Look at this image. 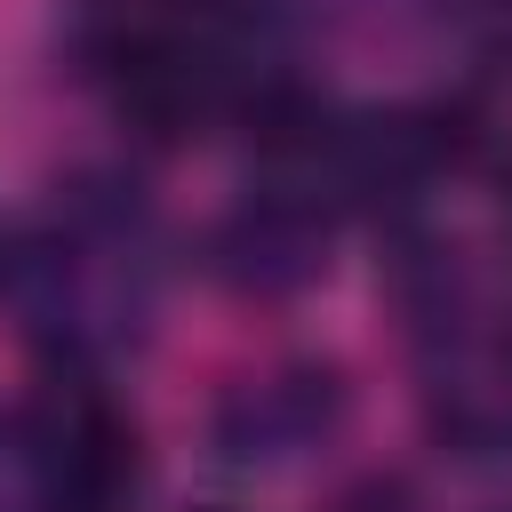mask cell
I'll list each match as a JSON object with an SVG mask.
<instances>
[{"instance_id":"obj_1","label":"cell","mask_w":512,"mask_h":512,"mask_svg":"<svg viewBox=\"0 0 512 512\" xmlns=\"http://www.w3.org/2000/svg\"><path fill=\"white\" fill-rule=\"evenodd\" d=\"M16 304L56 352H96L136 336L152 304V232L136 208L72 192L16 248Z\"/></svg>"},{"instance_id":"obj_2","label":"cell","mask_w":512,"mask_h":512,"mask_svg":"<svg viewBox=\"0 0 512 512\" xmlns=\"http://www.w3.org/2000/svg\"><path fill=\"white\" fill-rule=\"evenodd\" d=\"M216 264L240 280V288H304L320 264H328V208L288 192V184H264L216 240Z\"/></svg>"},{"instance_id":"obj_3","label":"cell","mask_w":512,"mask_h":512,"mask_svg":"<svg viewBox=\"0 0 512 512\" xmlns=\"http://www.w3.org/2000/svg\"><path fill=\"white\" fill-rule=\"evenodd\" d=\"M336 376H312V368H288V376H264L248 392H232L224 408V456L232 464H288L304 448H320V432L336 424Z\"/></svg>"}]
</instances>
